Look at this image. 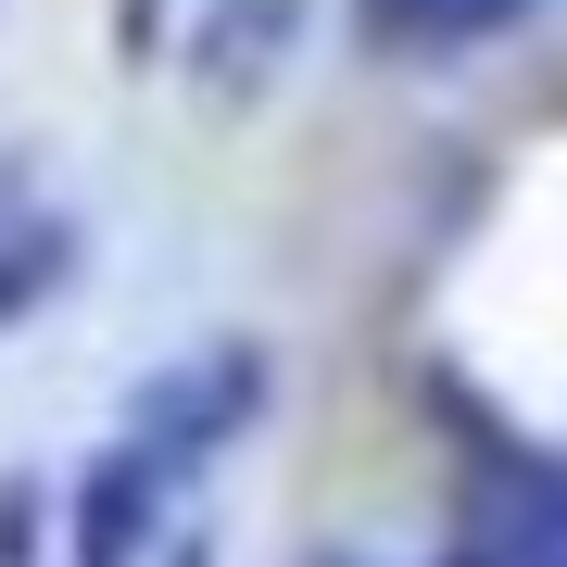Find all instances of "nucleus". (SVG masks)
I'll list each match as a JSON object with an SVG mask.
<instances>
[{
	"label": "nucleus",
	"mask_w": 567,
	"mask_h": 567,
	"mask_svg": "<svg viewBox=\"0 0 567 567\" xmlns=\"http://www.w3.org/2000/svg\"><path fill=\"white\" fill-rule=\"evenodd\" d=\"M25 529H39V480H0V567L25 555Z\"/></svg>",
	"instance_id": "obj_6"
},
{
	"label": "nucleus",
	"mask_w": 567,
	"mask_h": 567,
	"mask_svg": "<svg viewBox=\"0 0 567 567\" xmlns=\"http://www.w3.org/2000/svg\"><path fill=\"white\" fill-rule=\"evenodd\" d=\"M442 567H466V555H442Z\"/></svg>",
	"instance_id": "obj_8"
},
{
	"label": "nucleus",
	"mask_w": 567,
	"mask_h": 567,
	"mask_svg": "<svg viewBox=\"0 0 567 567\" xmlns=\"http://www.w3.org/2000/svg\"><path fill=\"white\" fill-rule=\"evenodd\" d=\"M265 391H278V365H265V341H203L189 365H164V379H140V416H126V442H140L164 480H189L215 442H240V429L265 416Z\"/></svg>",
	"instance_id": "obj_1"
},
{
	"label": "nucleus",
	"mask_w": 567,
	"mask_h": 567,
	"mask_svg": "<svg viewBox=\"0 0 567 567\" xmlns=\"http://www.w3.org/2000/svg\"><path fill=\"white\" fill-rule=\"evenodd\" d=\"M177 567H215V543H177Z\"/></svg>",
	"instance_id": "obj_7"
},
{
	"label": "nucleus",
	"mask_w": 567,
	"mask_h": 567,
	"mask_svg": "<svg viewBox=\"0 0 567 567\" xmlns=\"http://www.w3.org/2000/svg\"><path fill=\"white\" fill-rule=\"evenodd\" d=\"M63 278H76V215L25 203V164H0V328H25Z\"/></svg>",
	"instance_id": "obj_4"
},
{
	"label": "nucleus",
	"mask_w": 567,
	"mask_h": 567,
	"mask_svg": "<svg viewBox=\"0 0 567 567\" xmlns=\"http://www.w3.org/2000/svg\"><path fill=\"white\" fill-rule=\"evenodd\" d=\"M303 13H316V0H203V25H189V89H203L215 114L265 102V76L290 63Z\"/></svg>",
	"instance_id": "obj_3"
},
{
	"label": "nucleus",
	"mask_w": 567,
	"mask_h": 567,
	"mask_svg": "<svg viewBox=\"0 0 567 567\" xmlns=\"http://www.w3.org/2000/svg\"><path fill=\"white\" fill-rule=\"evenodd\" d=\"M529 0H353V39L365 51H404V63H442V51H480L505 39Z\"/></svg>",
	"instance_id": "obj_5"
},
{
	"label": "nucleus",
	"mask_w": 567,
	"mask_h": 567,
	"mask_svg": "<svg viewBox=\"0 0 567 567\" xmlns=\"http://www.w3.org/2000/svg\"><path fill=\"white\" fill-rule=\"evenodd\" d=\"M164 466L140 442H102L76 466V492H63V567H140V543L164 529Z\"/></svg>",
	"instance_id": "obj_2"
}]
</instances>
